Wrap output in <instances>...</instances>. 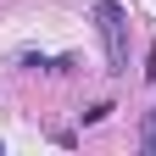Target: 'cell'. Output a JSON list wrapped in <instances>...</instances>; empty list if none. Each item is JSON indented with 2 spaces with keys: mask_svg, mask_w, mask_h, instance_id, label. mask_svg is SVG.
Masks as SVG:
<instances>
[{
  "mask_svg": "<svg viewBox=\"0 0 156 156\" xmlns=\"http://www.w3.org/2000/svg\"><path fill=\"white\" fill-rule=\"evenodd\" d=\"M106 112H117V106H112V101H95V106L84 112V123H101V117H106Z\"/></svg>",
  "mask_w": 156,
  "mask_h": 156,
  "instance_id": "4",
  "label": "cell"
},
{
  "mask_svg": "<svg viewBox=\"0 0 156 156\" xmlns=\"http://www.w3.org/2000/svg\"><path fill=\"white\" fill-rule=\"evenodd\" d=\"M17 62H23L28 73H67V67H73L67 56H39V50H23V56H17Z\"/></svg>",
  "mask_w": 156,
  "mask_h": 156,
  "instance_id": "2",
  "label": "cell"
},
{
  "mask_svg": "<svg viewBox=\"0 0 156 156\" xmlns=\"http://www.w3.org/2000/svg\"><path fill=\"white\" fill-rule=\"evenodd\" d=\"M140 151H145V156H156V106L145 112V128H140Z\"/></svg>",
  "mask_w": 156,
  "mask_h": 156,
  "instance_id": "3",
  "label": "cell"
},
{
  "mask_svg": "<svg viewBox=\"0 0 156 156\" xmlns=\"http://www.w3.org/2000/svg\"><path fill=\"white\" fill-rule=\"evenodd\" d=\"M89 17L101 28V45H106V67L112 73H128V11L117 0H89Z\"/></svg>",
  "mask_w": 156,
  "mask_h": 156,
  "instance_id": "1",
  "label": "cell"
}]
</instances>
